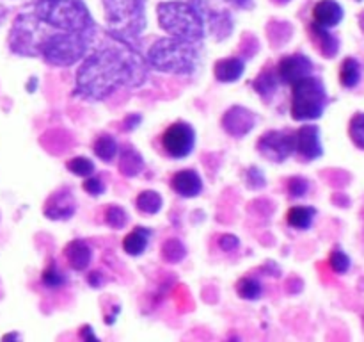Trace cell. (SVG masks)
<instances>
[{
	"label": "cell",
	"mask_w": 364,
	"mask_h": 342,
	"mask_svg": "<svg viewBox=\"0 0 364 342\" xmlns=\"http://www.w3.org/2000/svg\"><path fill=\"white\" fill-rule=\"evenodd\" d=\"M313 16H315L316 25L329 28L340 24L341 18H343V9L334 0H322L313 9Z\"/></svg>",
	"instance_id": "2e32d148"
},
{
	"label": "cell",
	"mask_w": 364,
	"mask_h": 342,
	"mask_svg": "<svg viewBox=\"0 0 364 342\" xmlns=\"http://www.w3.org/2000/svg\"><path fill=\"white\" fill-rule=\"evenodd\" d=\"M149 235H151V232L146 230V228L142 227H137L134 232H130V234L123 239V249L132 256L142 255L146 246H148Z\"/></svg>",
	"instance_id": "ffe728a7"
},
{
	"label": "cell",
	"mask_w": 364,
	"mask_h": 342,
	"mask_svg": "<svg viewBox=\"0 0 364 342\" xmlns=\"http://www.w3.org/2000/svg\"><path fill=\"white\" fill-rule=\"evenodd\" d=\"M68 170L71 173L78 175V177H89L95 171V164H92V160L85 159V157H75L68 162Z\"/></svg>",
	"instance_id": "f546056e"
},
{
	"label": "cell",
	"mask_w": 364,
	"mask_h": 342,
	"mask_svg": "<svg viewBox=\"0 0 364 342\" xmlns=\"http://www.w3.org/2000/svg\"><path fill=\"white\" fill-rule=\"evenodd\" d=\"M87 36L84 32H60L46 38L41 43L39 53L46 59V63L55 66H70L75 61L82 59L87 48Z\"/></svg>",
	"instance_id": "8992f818"
},
{
	"label": "cell",
	"mask_w": 364,
	"mask_h": 342,
	"mask_svg": "<svg viewBox=\"0 0 364 342\" xmlns=\"http://www.w3.org/2000/svg\"><path fill=\"white\" fill-rule=\"evenodd\" d=\"M160 141H162V146L167 155H171L173 159H183V157H187L194 150V128L188 123H185V121H176V123L169 125L164 130Z\"/></svg>",
	"instance_id": "9c48e42d"
},
{
	"label": "cell",
	"mask_w": 364,
	"mask_h": 342,
	"mask_svg": "<svg viewBox=\"0 0 364 342\" xmlns=\"http://www.w3.org/2000/svg\"><path fill=\"white\" fill-rule=\"evenodd\" d=\"M258 152L265 159L281 162L294 153V132H267L258 141Z\"/></svg>",
	"instance_id": "30bf717a"
},
{
	"label": "cell",
	"mask_w": 364,
	"mask_h": 342,
	"mask_svg": "<svg viewBox=\"0 0 364 342\" xmlns=\"http://www.w3.org/2000/svg\"><path fill=\"white\" fill-rule=\"evenodd\" d=\"M219 246L224 252H235L238 248V239L235 235H223L219 239Z\"/></svg>",
	"instance_id": "d590c367"
},
{
	"label": "cell",
	"mask_w": 364,
	"mask_h": 342,
	"mask_svg": "<svg viewBox=\"0 0 364 342\" xmlns=\"http://www.w3.org/2000/svg\"><path fill=\"white\" fill-rule=\"evenodd\" d=\"M350 138L359 148H364V114H358L350 121Z\"/></svg>",
	"instance_id": "4dcf8cb0"
},
{
	"label": "cell",
	"mask_w": 364,
	"mask_h": 342,
	"mask_svg": "<svg viewBox=\"0 0 364 342\" xmlns=\"http://www.w3.org/2000/svg\"><path fill=\"white\" fill-rule=\"evenodd\" d=\"M84 191L89 192L91 196H100L105 192V185H103V182L98 177H92L84 182Z\"/></svg>",
	"instance_id": "e575fe53"
},
{
	"label": "cell",
	"mask_w": 364,
	"mask_h": 342,
	"mask_svg": "<svg viewBox=\"0 0 364 342\" xmlns=\"http://www.w3.org/2000/svg\"><path fill=\"white\" fill-rule=\"evenodd\" d=\"M272 2H276V4H287V2H290V0H272Z\"/></svg>",
	"instance_id": "74e56055"
},
{
	"label": "cell",
	"mask_w": 364,
	"mask_h": 342,
	"mask_svg": "<svg viewBox=\"0 0 364 342\" xmlns=\"http://www.w3.org/2000/svg\"><path fill=\"white\" fill-rule=\"evenodd\" d=\"M198 61L194 43L181 39H160L149 48V63L153 68L169 73H192Z\"/></svg>",
	"instance_id": "3957f363"
},
{
	"label": "cell",
	"mask_w": 364,
	"mask_h": 342,
	"mask_svg": "<svg viewBox=\"0 0 364 342\" xmlns=\"http://www.w3.org/2000/svg\"><path fill=\"white\" fill-rule=\"evenodd\" d=\"M311 70V61L306 56H302V53H295V56H287L279 61L276 73L279 81L287 82V84H294V82L308 77Z\"/></svg>",
	"instance_id": "8fae6325"
},
{
	"label": "cell",
	"mask_w": 364,
	"mask_h": 342,
	"mask_svg": "<svg viewBox=\"0 0 364 342\" xmlns=\"http://www.w3.org/2000/svg\"><path fill=\"white\" fill-rule=\"evenodd\" d=\"M137 209L144 214H156L162 209V196L155 191H142L137 196Z\"/></svg>",
	"instance_id": "484cf974"
},
{
	"label": "cell",
	"mask_w": 364,
	"mask_h": 342,
	"mask_svg": "<svg viewBox=\"0 0 364 342\" xmlns=\"http://www.w3.org/2000/svg\"><path fill=\"white\" fill-rule=\"evenodd\" d=\"M294 153H299L306 160L318 159L322 155L318 128L309 125V127H301L297 132H294Z\"/></svg>",
	"instance_id": "7c38bea8"
},
{
	"label": "cell",
	"mask_w": 364,
	"mask_h": 342,
	"mask_svg": "<svg viewBox=\"0 0 364 342\" xmlns=\"http://www.w3.org/2000/svg\"><path fill=\"white\" fill-rule=\"evenodd\" d=\"M191 6L201 18L203 27L208 28L213 38L224 39L231 34L233 20L223 0H191Z\"/></svg>",
	"instance_id": "ba28073f"
},
{
	"label": "cell",
	"mask_w": 364,
	"mask_h": 342,
	"mask_svg": "<svg viewBox=\"0 0 364 342\" xmlns=\"http://www.w3.org/2000/svg\"><path fill=\"white\" fill-rule=\"evenodd\" d=\"M237 292L240 298L247 299V301H255V299H258L262 296V285H259V281L256 278L244 276L238 280Z\"/></svg>",
	"instance_id": "4316f807"
},
{
	"label": "cell",
	"mask_w": 364,
	"mask_h": 342,
	"mask_svg": "<svg viewBox=\"0 0 364 342\" xmlns=\"http://www.w3.org/2000/svg\"><path fill=\"white\" fill-rule=\"evenodd\" d=\"M244 61L238 57H228V59H220L215 63V77L220 82H235L242 77L244 73Z\"/></svg>",
	"instance_id": "d6986e66"
},
{
	"label": "cell",
	"mask_w": 364,
	"mask_h": 342,
	"mask_svg": "<svg viewBox=\"0 0 364 342\" xmlns=\"http://www.w3.org/2000/svg\"><path fill=\"white\" fill-rule=\"evenodd\" d=\"M361 25H363V28H364V13H363V16H361Z\"/></svg>",
	"instance_id": "f35d334b"
},
{
	"label": "cell",
	"mask_w": 364,
	"mask_h": 342,
	"mask_svg": "<svg viewBox=\"0 0 364 342\" xmlns=\"http://www.w3.org/2000/svg\"><path fill=\"white\" fill-rule=\"evenodd\" d=\"M64 256H66L68 264H70L75 271H82L89 266V262H91L92 252L84 241H71L70 244L64 248Z\"/></svg>",
	"instance_id": "e0dca14e"
},
{
	"label": "cell",
	"mask_w": 364,
	"mask_h": 342,
	"mask_svg": "<svg viewBox=\"0 0 364 342\" xmlns=\"http://www.w3.org/2000/svg\"><path fill=\"white\" fill-rule=\"evenodd\" d=\"M277 82H279V77H277L276 71H272L270 68H265L252 86H255V89L263 96V98L269 100L272 98V95L276 93Z\"/></svg>",
	"instance_id": "7402d4cb"
},
{
	"label": "cell",
	"mask_w": 364,
	"mask_h": 342,
	"mask_svg": "<svg viewBox=\"0 0 364 342\" xmlns=\"http://www.w3.org/2000/svg\"><path fill=\"white\" fill-rule=\"evenodd\" d=\"M107 21L114 31L123 34H137L144 27V7L142 0H103Z\"/></svg>",
	"instance_id": "52a82bcc"
},
{
	"label": "cell",
	"mask_w": 364,
	"mask_h": 342,
	"mask_svg": "<svg viewBox=\"0 0 364 342\" xmlns=\"http://www.w3.org/2000/svg\"><path fill=\"white\" fill-rule=\"evenodd\" d=\"M308 189H309V184H308V180H304V178L295 177V178H290V180H288V192H290L291 196H295V198H301V196H304L306 192H308Z\"/></svg>",
	"instance_id": "d6a6232c"
},
{
	"label": "cell",
	"mask_w": 364,
	"mask_h": 342,
	"mask_svg": "<svg viewBox=\"0 0 364 342\" xmlns=\"http://www.w3.org/2000/svg\"><path fill=\"white\" fill-rule=\"evenodd\" d=\"M329 262H331V267H333L336 273H345V271L348 269V266H350V260H348V256L345 255L343 252L331 253Z\"/></svg>",
	"instance_id": "836d02e7"
},
{
	"label": "cell",
	"mask_w": 364,
	"mask_h": 342,
	"mask_svg": "<svg viewBox=\"0 0 364 342\" xmlns=\"http://www.w3.org/2000/svg\"><path fill=\"white\" fill-rule=\"evenodd\" d=\"M340 81L345 88H354L359 81H361V66L355 59L348 57L341 63L340 68Z\"/></svg>",
	"instance_id": "603a6c76"
},
{
	"label": "cell",
	"mask_w": 364,
	"mask_h": 342,
	"mask_svg": "<svg viewBox=\"0 0 364 342\" xmlns=\"http://www.w3.org/2000/svg\"><path fill=\"white\" fill-rule=\"evenodd\" d=\"M43 281L46 284V287H60L64 284V276L60 274V271L57 269L55 264L48 266L43 273Z\"/></svg>",
	"instance_id": "1f68e13d"
},
{
	"label": "cell",
	"mask_w": 364,
	"mask_h": 342,
	"mask_svg": "<svg viewBox=\"0 0 364 342\" xmlns=\"http://www.w3.org/2000/svg\"><path fill=\"white\" fill-rule=\"evenodd\" d=\"M309 34H311L315 46L318 48V52L322 53V56L329 57V59L336 56L340 45H338V39L334 38L326 27H320V25L316 24L311 25V27H309Z\"/></svg>",
	"instance_id": "ac0fdd59"
},
{
	"label": "cell",
	"mask_w": 364,
	"mask_h": 342,
	"mask_svg": "<svg viewBox=\"0 0 364 342\" xmlns=\"http://www.w3.org/2000/svg\"><path fill=\"white\" fill-rule=\"evenodd\" d=\"M38 16L66 32H84L91 24L87 9L78 0H38Z\"/></svg>",
	"instance_id": "277c9868"
},
{
	"label": "cell",
	"mask_w": 364,
	"mask_h": 342,
	"mask_svg": "<svg viewBox=\"0 0 364 342\" xmlns=\"http://www.w3.org/2000/svg\"><path fill=\"white\" fill-rule=\"evenodd\" d=\"M127 221H128L127 212H124L121 207L112 205V207H107L105 209V223L109 224L110 228H116V230H119V228H123L124 224H127Z\"/></svg>",
	"instance_id": "f1b7e54d"
},
{
	"label": "cell",
	"mask_w": 364,
	"mask_h": 342,
	"mask_svg": "<svg viewBox=\"0 0 364 342\" xmlns=\"http://www.w3.org/2000/svg\"><path fill=\"white\" fill-rule=\"evenodd\" d=\"M144 78V68L128 48L103 46L82 63L77 73V88L85 98L100 100L123 84Z\"/></svg>",
	"instance_id": "6da1fadb"
},
{
	"label": "cell",
	"mask_w": 364,
	"mask_h": 342,
	"mask_svg": "<svg viewBox=\"0 0 364 342\" xmlns=\"http://www.w3.org/2000/svg\"><path fill=\"white\" fill-rule=\"evenodd\" d=\"M160 27L173 38L187 43H199L205 34V27L191 4L167 2L159 6Z\"/></svg>",
	"instance_id": "7a4b0ae2"
},
{
	"label": "cell",
	"mask_w": 364,
	"mask_h": 342,
	"mask_svg": "<svg viewBox=\"0 0 364 342\" xmlns=\"http://www.w3.org/2000/svg\"><path fill=\"white\" fill-rule=\"evenodd\" d=\"M231 2H235L237 6H240V7H251L252 0H231Z\"/></svg>",
	"instance_id": "8d00e7d4"
},
{
	"label": "cell",
	"mask_w": 364,
	"mask_h": 342,
	"mask_svg": "<svg viewBox=\"0 0 364 342\" xmlns=\"http://www.w3.org/2000/svg\"><path fill=\"white\" fill-rule=\"evenodd\" d=\"M256 123L255 113L244 109V107H233L228 110L223 118V125L226 128L228 134L235 135V138H242L247 134Z\"/></svg>",
	"instance_id": "4fadbf2b"
},
{
	"label": "cell",
	"mask_w": 364,
	"mask_h": 342,
	"mask_svg": "<svg viewBox=\"0 0 364 342\" xmlns=\"http://www.w3.org/2000/svg\"><path fill=\"white\" fill-rule=\"evenodd\" d=\"M95 153L103 160V162H110L114 157L117 155V142L112 135L102 134L95 141Z\"/></svg>",
	"instance_id": "cb8c5ba5"
},
{
	"label": "cell",
	"mask_w": 364,
	"mask_h": 342,
	"mask_svg": "<svg viewBox=\"0 0 364 342\" xmlns=\"http://www.w3.org/2000/svg\"><path fill=\"white\" fill-rule=\"evenodd\" d=\"M327 95L323 84L315 77H304L294 82L291 93V116L294 120H315L322 116L326 109Z\"/></svg>",
	"instance_id": "5b68a950"
},
{
	"label": "cell",
	"mask_w": 364,
	"mask_h": 342,
	"mask_svg": "<svg viewBox=\"0 0 364 342\" xmlns=\"http://www.w3.org/2000/svg\"><path fill=\"white\" fill-rule=\"evenodd\" d=\"M75 200L70 191L60 189L55 195L50 196V200L45 205V214L50 219H68L75 212Z\"/></svg>",
	"instance_id": "9a60e30c"
},
{
	"label": "cell",
	"mask_w": 364,
	"mask_h": 342,
	"mask_svg": "<svg viewBox=\"0 0 364 342\" xmlns=\"http://www.w3.org/2000/svg\"><path fill=\"white\" fill-rule=\"evenodd\" d=\"M119 170L121 173L127 175V177H134L137 175L139 171L142 170V159L135 150L127 148L121 155V162H119Z\"/></svg>",
	"instance_id": "d4e9b609"
},
{
	"label": "cell",
	"mask_w": 364,
	"mask_h": 342,
	"mask_svg": "<svg viewBox=\"0 0 364 342\" xmlns=\"http://www.w3.org/2000/svg\"><path fill=\"white\" fill-rule=\"evenodd\" d=\"M315 216H316V210L313 209V207L295 205L288 210L287 221L290 227L297 228V230H306V228L311 227Z\"/></svg>",
	"instance_id": "44dd1931"
},
{
	"label": "cell",
	"mask_w": 364,
	"mask_h": 342,
	"mask_svg": "<svg viewBox=\"0 0 364 342\" xmlns=\"http://www.w3.org/2000/svg\"><path fill=\"white\" fill-rule=\"evenodd\" d=\"M171 187L176 195L183 196V198H194L203 191V182L194 170H181L173 175Z\"/></svg>",
	"instance_id": "5bb4252c"
},
{
	"label": "cell",
	"mask_w": 364,
	"mask_h": 342,
	"mask_svg": "<svg viewBox=\"0 0 364 342\" xmlns=\"http://www.w3.org/2000/svg\"><path fill=\"white\" fill-rule=\"evenodd\" d=\"M162 255L167 262L176 264V262H180V260L185 259V255H187V249H185V246L181 244L178 239H171V241H166V244L162 246Z\"/></svg>",
	"instance_id": "83f0119b"
}]
</instances>
